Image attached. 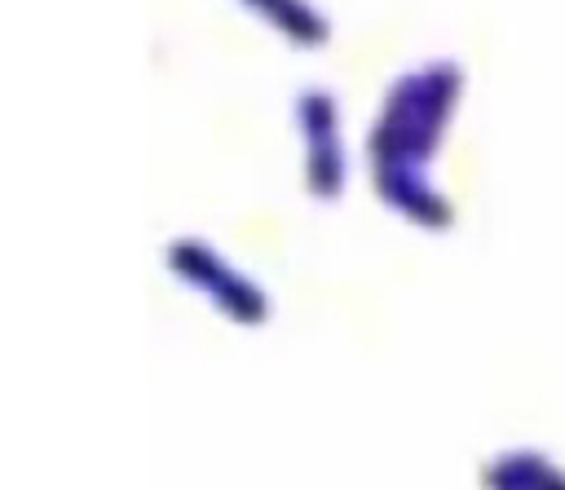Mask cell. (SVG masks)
Returning <instances> with one entry per match:
<instances>
[{"label": "cell", "mask_w": 565, "mask_h": 490, "mask_svg": "<svg viewBox=\"0 0 565 490\" xmlns=\"http://www.w3.org/2000/svg\"><path fill=\"white\" fill-rule=\"evenodd\" d=\"M177 265L181 269H199V274H212V291L221 296V305H230L238 318H247V322H256L260 318V296L252 291V283L247 278H234V274H225L221 269V260L207 252V247H199V243H177Z\"/></svg>", "instance_id": "6da1fadb"}, {"label": "cell", "mask_w": 565, "mask_h": 490, "mask_svg": "<svg viewBox=\"0 0 565 490\" xmlns=\"http://www.w3.org/2000/svg\"><path fill=\"white\" fill-rule=\"evenodd\" d=\"M486 481L490 490H565V472H556L543 455H508Z\"/></svg>", "instance_id": "7a4b0ae2"}]
</instances>
